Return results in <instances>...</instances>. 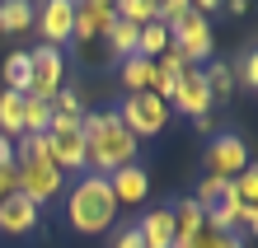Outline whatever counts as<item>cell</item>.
<instances>
[{"mask_svg":"<svg viewBox=\"0 0 258 248\" xmlns=\"http://www.w3.org/2000/svg\"><path fill=\"white\" fill-rule=\"evenodd\" d=\"M80 131H85V174L108 178L117 169L136 164L141 141L117 122V113H89V117H80Z\"/></svg>","mask_w":258,"mask_h":248,"instance_id":"1","label":"cell"},{"mask_svg":"<svg viewBox=\"0 0 258 248\" xmlns=\"http://www.w3.org/2000/svg\"><path fill=\"white\" fill-rule=\"evenodd\" d=\"M66 220H71L75 234H103V229L117 220V201L108 192V178L85 174L75 183L71 197H66Z\"/></svg>","mask_w":258,"mask_h":248,"instance_id":"2","label":"cell"},{"mask_svg":"<svg viewBox=\"0 0 258 248\" xmlns=\"http://www.w3.org/2000/svg\"><path fill=\"white\" fill-rule=\"evenodd\" d=\"M47 154L61 174H85V131H80V117H66V113H52L47 122Z\"/></svg>","mask_w":258,"mask_h":248,"instance_id":"3","label":"cell"},{"mask_svg":"<svg viewBox=\"0 0 258 248\" xmlns=\"http://www.w3.org/2000/svg\"><path fill=\"white\" fill-rule=\"evenodd\" d=\"M117 122L136 136V141H146V136H160L164 122H169V103L155 99V94H127L122 108H113Z\"/></svg>","mask_w":258,"mask_h":248,"instance_id":"4","label":"cell"},{"mask_svg":"<svg viewBox=\"0 0 258 248\" xmlns=\"http://www.w3.org/2000/svg\"><path fill=\"white\" fill-rule=\"evenodd\" d=\"M28 66H33V85H28V94L33 99H56V89H66V56H61V47H33L28 52Z\"/></svg>","mask_w":258,"mask_h":248,"instance_id":"5","label":"cell"},{"mask_svg":"<svg viewBox=\"0 0 258 248\" xmlns=\"http://www.w3.org/2000/svg\"><path fill=\"white\" fill-rule=\"evenodd\" d=\"M14 178H19V197H28L33 206H42V201H56L66 188V174L47 159L38 164H14Z\"/></svg>","mask_w":258,"mask_h":248,"instance_id":"6","label":"cell"},{"mask_svg":"<svg viewBox=\"0 0 258 248\" xmlns=\"http://www.w3.org/2000/svg\"><path fill=\"white\" fill-rule=\"evenodd\" d=\"M249 145H244V136H211V145H207V174L211 178H239L249 169Z\"/></svg>","mask_w":258,"mask_h":248,"instance_id":"7","label":"cell"},{"mask_svg":"<svg viewBox=\"0 0 258 248\" xmlns=\"http://www.w3.org/2000/svg\"><path fill=\"white\" fill-rule=\"evenodd\" d=\"M113 0H75V28H71V42L80 47H94L103 42V33L113 28Z\"/></svg>","mask_w":258,"mask_h":248,"instance_id":"8","label":"cell"},{"mask_svg":"<svg viewBox=\"0 0 258 248\" xmlns=\"http://www.w3.org/2000/svg\"><path fill=\"white\" fill-rule=\"evenodd\" d=\"M169 47L188 61V66H197V61L211 56V24L202 19V14H188V19H178L169 28Z\"/></svg>","mask_w":258,"mask_h":248,"instance_id":"9","label":"cell"},{"mask_svg":"<svg viewBox=\"0 0 258 248\" xmlns=\"http://www.w3.org/2000/svg\"><path fill=\"white\" fill-rule=\"evenodd\" d=\"M33 24H38V33H42L47 47H66L71 28H75V0H42Z\"/></svg>","mask_w":258,"mask_h":248,"instance_id":"10","label":"cell"},{"mask_svg":"<svg viewBox=\"0 0 258 248\" xmlns=\"http://www.w3.org/2000/svg\"><path fill=\"white\" fill-rule=\"evenodd\" d=\"M169 103L197 122V117H211V103H216V99H211V89H207V80H202V70L188 66L183 75H178V85H174V99H169Z\"/></svg>","mask_w":258,"mask_h":248,"instance_id":"11","label":"cell"},{"mask_svg":"<svg viewBox=\"0 0 258 248\" xmlns=\"http://www.w3.org/2000/svg\"><path fill=\"white\" fill-rule=\"evenodd\" d=\"M108 192H113L117 206H136V201L150 197V174L141 164H127V169H117V174H108Z\"/></svg>","mask_w":258,"mask_h":248,"instance_id":"12","label":"cell"},{"mask_svg":"<svg viewBox=\"0 0 258 248\" xmlns=\"http://www.w3.org/2000/svg\"><path fill=\"white\" fill-rule=\"evenodd\" d=\"M38 211L42 206H33L28 197H5L0 201V234H33L38 229Z\"/></svg>","mask_w":258,"mask_h":248,"instance_id":"13","label":"cell"},{"mask_svg":"<svg viewBox=\"0 0 258 248\" xmlns=\"http://www.w3.org/2000/svg\"><path fill=\"white\" fill-rule=\"evenodd\" d=\"M136 239H141V248H169L174 243V215H169V206L146 211L141 225H136Z\"/></svg>","mask_w":258,"mask_h":248,"instance_id":"14","label":"cell"},{"mask_svg":"<svg viewBox=\"0 0 258 248\" xmlns=\"http://www.w3.org/2000/svg\"><path fill=\"white\" fill-rule=\"evenodd\" d=\"M169 215H174V239H197L202 234V206H197L192 197H183V201H174L169 206Z\"/></svg>","mask_w":258,"mask_h":248,"instance_id":"15","label":"cell"},{"mask_svg":"<svg viewBox=\"0 0 258 248\" xmlns=\"http://www.w3.org/2000/svg\"><path fill=\"white\" fill-rule=\"evenodd\" d=\"M164 52H169V28H164L160 19H150V24L136 28V56L155 61V56H164Z\"/></svg>","mask_w":258,"mask_h":248,"instance_id":"16","label":"cell"},{"mask_svg":"<svg viewBox=\"0 0 258 248\" xmlns=\"http://www.w3.org/2000/svg\"><path fill=\"white\" fill-rule=\"evenodd\" d=\"M122 85H127V94H150V89H155V61L127 56L122 61Z\"/></svg>","mask_w":258,"mask_h":248,"instance_id":"17","label":"cell"},{"mask_svg":"<svg viewBox=\"0 0 258 248\" xmlns=\"http://www.w3.org/2000/svg\"><path fill=\"white\" fill-rule=\"evenodd\" d=\"M33 14H38L33 0H0V33H24V28H33Z\"/></svg>","mask_w":258,"mask_h":248,"instance_id":"18","label":"cell"},{"mask_svg":"<svg viewBox=\"0 0 258 248\" xmlns=\"http://www.w3.org/2000/svg\"><path fill=\"white\" fill-rule=\"evenodd\" d=\"M19 103H24V94H0V136L5 141H19L24 136V113H19Z\"/></svg>","mask_w":258,"mask_h":248,"instance_id":"19","label":"cell"},{"mask_svg":"<svg viewBox=\"0 0 258 248\" xmlns=\"http://www.w3.org/2000/svg\"><path fill=\"white\" fill-rule=\"evenodd\" d=\"M19 113H24V136H42V131H47V122H52V103H47V99L24 94Z\"/></svg>","mask_w":258,"mask_h":248,"instance_id":"20","label":"cell"},{"mask_svg":"<svg viewBox=\"0 0 258 248\" xmlns=\"http://www.w3.org/2000/svg\"><path fill=\"white\" fill-rule=\"evenodd\" d=\"M28 85H33V66H28V52H14L5 61V89L10 94H28Z\"/></svg>","mask_w":258,"mask_h":248,"instance_id":"21","label":"cell"},{"mask_svg":"<svg viewBox=\"0 0 258 248\" xmlns=\"http://www.w3.org/2000/svg\"><path fill=\"white\" fill-rule=\"evenodd\" d=\"M155 5H160V0H113V14L141 28V24H150V19H155Z\"/></svg>","mask_w":258,"mask_h":248,"instance_id":"22","label":"cell"},{"mask_svg":"<svg viewBox=\"0 0 258 248\" xmlns=\"http://www.w3.org/2000/svg\"><path fill=\"white\" fill-rule=\"evenodd\" d=\"M225 192H230V178H211V174H202V183H197V192H192V201H197V206H216V201L225 197Z\"/></svg>","mask_w":258,"mask_h":248,"instance_id":"23","label":"cell"},{"mask_svg":"<svg viewBox=\"0 0 258 248\" xmlns=\"http://www.w3.org/2000/svg\"><path fill=\"white\" fill-rule=\"evenodd\" d=\"M230 197L239 201V206H253V201H258V169H253V164H249L239 178H230Z\"/></svg>","mask_w":258,"mask_h":248,"instance_id":"24","label":"cell"},{"mask_svg":"<svg viewBox=\"0 0 258 248\" xmlns=\"http://www.w3.org/2000/svg\"><path fill=\"white\" fill-rule=\"evenodd\" d=\"M202 80H207V89H211V99H230V94H235V75H230V66H207Z\"/></svg>","mask_w":258,"mask_h":248,"instance_id":"25","label":"cell"},{"mask_svg":"<svg viewBox=\"0 0 258 248\" xmlns=\"http://www.w3.org/2000/svg\"><path fill=\"white\" fill-rule=\"evenodd\" d=\"M188 14H192V0H160V5H155V19L164 28H174L178 19H188Z\"/></svg>","mask_w":258,"mask_h":248,"instance_id":"26","label":"cell"},{"mask_svg":"<svg viewBox=\"0 0 258 248\" xmlns=\"http://www.w3.org/2000/svg\"><path fill=\"white\" fill-rule=\"evenodd\" d=\"M230 75H235V89H239V85L253 89V85H258V56L244 52V56H239V66H230Z\"/></svg>","mask_w":258,"mask_h":248,"instance_id":"27","label":"cell"},{"mask_svg":"<svg viewBox=\"0 0 258 248\" xmlns=\"http://www.w3.org/2000/svg\"><path fill=\"white\" fill-rule=\"evenodd\" d=\"M192 248H244V239H239V234H216V229L202 225V234L192 239Z\"/></svg>","mask_w":258,"mask_h":248,"instance_id":"28","label":"cell"},{"mask_svg":"<svg viewBox=\"0 0 258 248\" xmlns=\"http://www.w3.org/2000/svg\"><path fill=\"white\" fill-rule=\"evenodd\" d=\"M52 113H66V117H85V99L75 94V89H56V99H52Z\"/></svg>","mask_w":258,"mask_h":248,"instance_id":"29","label":"cell"},{"mask_svg":"<svg viewBox=\"0 0 258 248\" xmlns=\"http://www.w3.org/2000/svg\"><path fill=\"white\" fill-rule=\"evenodd\" d=\"M253 229H258V206H244V211H239V229H235V234H253Z\"/></svg>","mask_w":258,"mask_h":248,"instance_id":"30","label":"cell"},{"mask_svg":"<svg viewBox=\"0 0 258 248\" xmlns=\"http://www.w3.org/2000/svg\"><path fill=\"white\" fill-rule=\"evenodd\" d=\"M19 192V178H14V169H0V201Z\"/></svg>","mask_w":258,"mask_h":248,"instance_id":"31","label":"cell"},{"mask_svg":"<svg viewBox=\"0 0 258 248\" xmlns=\"http://www.w3.org/2000/svg\"><path fill=\"white\" fill-rule=\"evenodd\" d=\"M0 169H14V141L0 136Z\"/></svg>","mask_w":258,"mask_h":248,"instance_id":"32","label":"cell"},{"mask_svg":"<svg viewBox=\"0 0 258 248\" xmlns=\"http://www.w3.org/2000/svg\"><path fill=\"white\" fill-rule=\"evenodd\" d=\"M113 248H141V239H136V225L132 229H122V234H117V243Z\"/></svg>","mask_w":258,"mask_h":248,"instance_id":"33","label":"cell"},{"mask_svg":"<svg viewBox=\"0 0 258 248\" xmlns=\"http://www.w3.org/2000/svg\"><path fill=\"white\" fill-rule=\"evenodd\" d=\"M221 5H225V0H192V14H202V19H207V14L221 10Z\"/></svg>","mask_w":258,"mask_h":248,"instance_id":"34","label":"cell"},{"mask_svg":"<svg viewBox=\"0 0 258 248\" xmlns=\"http://www.w3.org/2000/svg\"><path fill=\"white\" fill-rule=\"evenodd\" d=\"M249 10V0H225V14H244Z\"/></svg>","mask_w":258,"mask_h":248,"instance_id":"35","label":"cell"}]
</instances>
